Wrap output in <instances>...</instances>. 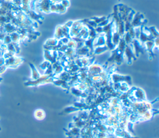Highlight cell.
<instances>
[{"label":"cell","instance_id":"6da1fadb","mask_svg":"<svg viewBox=\"0 0 159 138\" xmlns=\"http://www.w3.org/2000/svg\"><path fill=\"white\" fill-rule=\"evenodd\" d=\"M53 75H46L44 74L42 76H40L38 79L35 80H30L25 83V85L29 86H39L40 85H43V84H47V83H52L53 81Z\"/></svg>","mask_w":159,"mask_h":138},{"label":"cell","instance_id":"7a4b0ae2","mask_svg":"<svg viewBox=\"0 0 159 138\" xmlns=\"http://www.w3.org/2000/svg\"><path fill=\"white\" fill-rule=\"evenodd\" d=\"M123 55H124V57H125L128 65H131V63H132V61L134 60H136V57L135 55L132 44L126 45V47L123 53Z\"/></svg>","mask_w":159,"mask_h":138},{"label":"cell","instance_id":"3957f363","mask_svg":"<svg viewBox=\"0 0 159 138\" xmlns=\"http://www.w3.org/2000/svg\"><path fill=\"white\" fill-rule=\"evenodd\" d=\"M109 78L113 84L121 82H126L129 85L131 84V78L127 75H122L114 73L109 76Z\"/></svg>","mask_w":159,"mask_h":138},{"label":"cell","instance_id":"277c9868","mask_svg":"<svg viewBox=\"0 0 159 138\" xmlns=\"http://www.w3.org/2000/svg\"><path fill=\"white\" fill-rule=\"evenodd\" d=\"M123 52L117 50L116 48L113 50L111 53V56L109 58L107 62H114L117 65H120V63L124 60Z\"/></svg>","mask_w":159,"mask_h":138},{"label":"cell","instance_id":"5b68a950","mask_svg":"<svg viewBox=\"0 0 159 138\" xmlns=\"http://www.w3.org/2000/svg\"><path fill=\"white\" fill-rule=\"evenodd\" d=\"M157 110H153V109L151 110H147L143 114L139 116V121H148L151 119L155 114H158V113H155V111H156Z\"/></svg>","mask_w":159,"mask_h":138},{"label":"cell","instance_id":"8992f818","mask_svg":"<svg viewBox=\"0 0 159 138\" xmlns=\"http://www.w3.org/2000/svg\"><path fill=\"white\" fill-rule=\"evenodd\" d=\"M34 117L36 119L39 120V121H42L43 120L45 117V112L42 109H37L35 111H34Z\"/></svg>","mask_w":159,"mask_h":138},{"label":"cell","instance_id":"52a82bcc","mask_svg":"<svg viewBox=\"0 0 159 138\" xmlns=\"http://www.w3.org/2000/svg\"><path fill=\"white\" fill-rule=\"evenodd\" d=\"M29 65L32 69V76H31V80H35L38 79L41 75L37 69L32 63H29Z\"/></svg>","mask_w":159,"mask_h":138},{"label":"cell","instance_id":"ba28073f","mask_svg":"<svg viewBox=\"0 0 159 138\" xmlns=\"http://www.w3.org/2000/svg\"><path fill=\"white\" fill-rule=\"evenodd\" d=\"M108 47H107V45H103V46H99V47H96L94 48L93 50V53L97 55H99L101 54L104 52H105L106 51H107L108 50Z\"/></svg>","mask_w":159,"mask_h":138},{"label":"cell","instance_id":"9c48e42d","mask_svg":"<svg viewBox=\"0 0 159 138\" xmlns=\"http://www.w3.org/2000/svg\"><path fill=\"white\" fill-rule=\"evenodd\" d=\"M81 111L80 109L75 107V106H68L66 108H65L63 110V112L65 113H74L76 111Z\"/></svg>","mask_w":159,"mask_h":138},{"label":"cell","instance_id":"30bf717a","mask_svg":"<svg viewBox=\"0 0 159 138\" xmlns=\"http://www.w3.org/2000/svg\"><path fill=\"white\" fill-rule=\"evenodd\" d=\"M52 63L50 62H48V61H47V60H45L44 62H43L42 63H41V65H40V68L42 69V70H47V68L51 65Z\"/></svg>","mask_w":159,"mask_h":138}]
</instances>
